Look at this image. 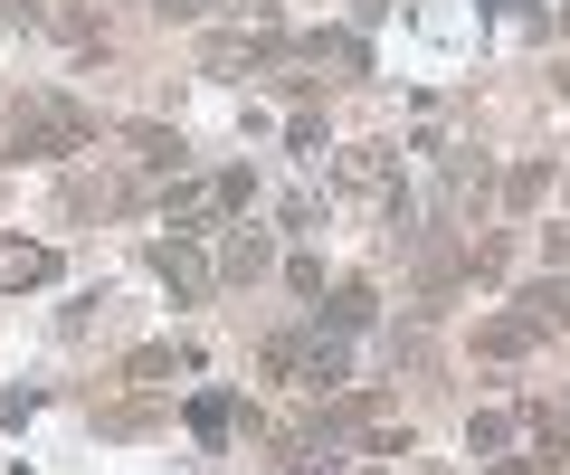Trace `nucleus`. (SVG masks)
I'll list each match as a JSON object with an SVG mask.
<instances>
[{"label": "nucleus", "instance_id": "nucleus-4", "mask_svg": "<svg viewBox=\"0 0 570 475\" xmlns=\"http://www.w3.org/2000/svg\"><path fill=\"white\" fill-rule=\"evenodd\" d=\"M190 428L219 437V428H228V390H200V399H190Z\"/></svg>", "mask_w": 570, "mask_h": 475}, {"label": "nucleus", "instance_id": "nucleus-1", "mask_svg": "<svg viewBox=\"0 0 570 475\" xmlns=\"http://www.w3.org/2000/svg\"><path fill=\"white\" fill-rule=\"evenodd\" d=\"M238 190H247V181H200V190H181V200H171L163 219H171V228H200L209 209H228V200H238Z\"/></svg>", "mask_w": 570, "mask_h": 475}, {"label": "nucleus", "instance_id": "nucleus-2", "mask_svg": "<svg viewBox=\"0 0 570 475\" xmlns=\"http://www.w3.org/2000/svg\"><path fill=\"white\" fill-rule=\"evenodd\" d=\"M48 276H58L48 248H0V286H48Z\"/></svg>", "mask_w": 570, "mask_h": 475}, {"label": "nucleus", "instance_id": "nucleus-3", "mask_svg": "<svg viewBox=\"0 0 570 475\" xmlns=\"http://www.w3.org/2000/svg\"><path fill=\"white\" fill-rule=\"evenodd\" d=\"M163 276H171V286H181V295H200V286H209V267H200V257H190V248H163Z\"/></svg>", "mask_w": 570, "mask_h": 475}]
</instances>
